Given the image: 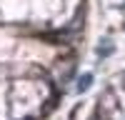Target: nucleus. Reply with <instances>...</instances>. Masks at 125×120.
I'll return each instance as SVG.
<instances>
[{
  "instance_id": "obj_1",
  "label": "nucleus",
  "mask_w": 125,
  "mask_h": 120,
  "mask_svg": "<svg viewBox=\"0 0 125 120\" xmlns=\"http://www.w3.org/2000/svg\"><path fill=\"white\" fill-rule=\"evenodd\" d=\"M90 83H93V75H90V73H85V75H80V80H78V85H75V90H78V93H85V90L90 88Z\"/></svg>"
},
{
  "instance_id": "obj_2",
  "label": "nucleus",
  "mask_w": 125,
  "mask_h": 120,
  "mask_svg": "<svg viewBox=\"0 0 125 120\" xmlns=\"http://www.w3.org/2000/svg\"><path fill=\"white\" fill-rule=\"evenodd\" d=\"M110 50H113V45H110V43H108V40H105V45H103V48L98 50V53H100V55H108V53H110Z\"/></svg>"
}]
</instances>
